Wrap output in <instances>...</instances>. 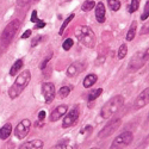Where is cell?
Segmentation results:
<instances>
[{
  "instance_id": "6da1fadb",
  "label": "cell",
  "mask_w": 149,
  "mask_h": 149,
  "mask_svg": "<svg viewBox=\"0 0 149 149\" xmlns=\"http://www.w3.org/2000/svg\"><path fill=\"white\" fill-rule=\"evenodd\" d=\"M20 29V20L19 19H13L11 20L6 28L4 29V31L0 35V50H5V49L12 43L15 36L17 35V32Z\"/></svg>"
},
{
  "instance_id": "7a4b0ae2",
  "label": "cell",
  "mask_w": 149,
  "mask_h": 149,
  "mask_svg": "<svg viewBox=\"0 0 149 149\" xmlns=\"http://www.w3.org/2000/svg\"><path fill=\"white\" fill-rule=\"evenodd\" d=\"M30 80H31V73H30V70H28V69L23 70L18 75V78L16 79L15 84L12 85L10 87V90H8L10 98L11 99H16L17 97H19L22 94V92L25 90V87L29 85Z\"/></svg>"
},
{
  "instance_id": "3957f363",
  "label": "cell",
  "mask_w": 149,
  "mask_h": 149,
  "mask_svg": "<svg viewBox=\"0 0 149 149\" xmlns=\"http://www.w3.org/2000/svg\"><path fill=\"white\" fill-rule=\"evenodd\" d=\"M124 104V98L122 95H115L110 99L109 102L104 104V106L100 110V116L103 118H110L111 116H113L116 112L120 110V107Z\"/></svg>"
},
{
  "instance_id": "277c9868",
  "label": "cell",
  "mask_w": 149,
  "mask_h": 149,
  "mask_svg": "<svg viewBox=\"0 0 149 149\" xmlns=\"http://www.w3.org/2000/svg\"><path fill=\"white\" fill-rule=\"evenodd\" d=\"M75 36H77V38L78 41L84 44L85 47H87L90 49H93L95 47V35L94 32L92 31L91 28L88 26H86V25H82L80 28H78L75 30Z\"/></svg>"
},
{
  "instance_id": "5b68a950",
  "label": "cell",
  "mask_w": 149,
  "mask_h": 149,
  "mask_svg": "<svg viewBox=\"0 0 149 149\" xmlns=\"http://www.w3.org/2000/svg\"><path fill=\"white\" fill-rule=\"evenodd\" d=\"M148 53H149V49L147 48L143 52H139L137 54H135L129 62V70L136 72L140 68H142L144 66V63L148 61Z\"/></svg>"
},
{
  "instance_id": "8992f818",
  "label": "cell",
  "mask_w": 149,
  "mask_h": 149,
  "mask_svg": "<svg viewBox=\"0 0 149 149\" xmlns=\"http://www.w3.org/2000/svg\"><path fill=\"white\" fill-rule=\"evenodd\" d=\"M134 140V135L130 131H125L120 135H118L117 137L113 140L112 144H111V148L116 149V148H125L128 147Z\"/></svg>"
},
{
  "instance_id": "52a82bcc",
  "label": "cell",
  "mask_w": 149,
  "mask_h": 149,
  "mask_svg": "<svg viewBox=\"0 0 149 149\" xmlns=\"http://www.w3.org/2000/svg\"><path fill=\"white\" fill-rule=\"evenodd\" d=\"M122 124V120L120 118H113L111 119L106 125L100 130V132H99V139H105V137H109V136L112 135Z\"/></svg>"
},
{
  "instance_id": "ba28073f",
  "label": "cell",
  "mask_w": 149,
  "mask_h": 149,
  "mask_svg": "<svg viewBox=\"0 0 149 149\" xmlns=\"http://www.w3.org/2000/svg\"><path fill=\"white\" fill-rule=\"evenodd\" d=\"M67 113V112H66ZM79 116H80V111H79V107L75 106L74 109H72L67 115H65V118H63V122H62V128L63 129H67L69 127H73L79 119Z\"/></svg>"
},
{
  "instance_id": "9c48e42d",
  "label": "cell",
  "mask_w": 149,
  "mask_h": 149,
  "mask_svg": "<svg viewBox=\"0 0 149 149\" xmlns=\"http://www.w3.org/2000/svg\"><path fill=\"white\" fill-rule=\"evenodd\" d=\"M30 128H31V122L30 119H23L20 120L17 127L15 129V135L18 140H23L24 137H26L29 131H30Z\"/></svg>"
},
{
  "instance_id": "30bf717a",
  "label": "cell",
  "mask_w": 149,
  "mask_h": 149,
  "mask_svg": "<svg viewBox=\"0 0 149 149\" xmlns=\"http://www.w3.org/2000/svg\"><path fill=\"white\" fill-rule=\"evenodd\" d=\"M86 62L85 61H77L74 62V63H72L68 68H67V77L69 78H74L79 75L80 73H82L85 69H86Z\"/></svg>"
},
{
  "instance_id": "8fae6325",
  "label": "cell",
  "mask_w": 149,
  "mask_h": 149,
  "mask_svg": "<svg viewBox=\"0 0 149 149\" xmlns=\"http://www.w3.org/2000/svg\"><path fill=\"white\" fill-rule=\"evenodd\" d=\"M42 94L45 103H52L55 98V86L52 82H44L42 85Z\"/></svg>"
},
{
  "instance_id": "7c38bea8",
  "label": "cell",
  "mask_w": 149,
  "mask_h": 149,
  "mask_svg": "<svg viewBox=\"0 0 149 149\" xmlns=\"http://www.w3.org/2000/svg\"><path fill=\"white\" fill-rule=\"evenodd\" d=\"M148 95H149V88L147 87V88H144V90L139 94L137 98H136V100H135V103H134V109H135V110H140V109L147 106V105H148V102H149Z\"/></svg>"
},
{
  "instance_id": "4fadbf2b",
  "label": "cell",
  "mask_w": 149,
  "mask_h": 149,
  "mask_svg": "<svg viewBox=\"0 0 149 149\" xmlns=\"http://www.w3.org/2000/svg\"><path fill=\"white\" fill-rule=\"evenodd\" d=\"M67 111H68V106L65 105V104L56 106V109L53 110L52 113H50V122H57L62 116L66 115Z\"/></svg>"
},
{
  "instance_id": "5bb4252c",
  "label": "cell",
  "mask_w": 149,
  "mask_h": 149,
  "mask_svg": "<svg viewBox=\"0 0 149 149\" xmlns=\"http://www.w3.org/2000/svg\"><path fill=\"white\" fill-rule=\"evenodd\" d=\"M105 6L103 3H98L95 5V18L98 23H104L105 22Z\"/></svg>"
},
{
  "instance_id": "9a60e30c",
  "label": "cell",
  "mask_w": 149,
  "mask_h": 149,
  "mask_svg": "<svg viewBox=\"0 0 149 149\" xmlns=\"http://www.w3.org/2000/svg\"><path fill=\"white\" fill-rule=\"evenodd\" d=\"M43 141L41 140H32V141H29V142H25L24 144L20 146L22 149H41L43 148Z\"/></svg>"
},
{
  "instance_id": "2e32d148",
  "label": "cell",
  "mask_w": 149,
  "mask_h": 149,
  "mask_svg": "<svg viewBox=\"0 0 149 149\" xmlns=\"http://www.w3.org/2000/svg\"><path fill=\"white\" fill-rule=\"evenodd\" d=\"M12 132V124L11 123H6L5 125L0 129V139L1 140H6L8 139V136Z\"/></svg>"
},
{
  "instance_id": "e0dca14e",
  "label": "cell",
  "mask_w": 149,
  "mask_h": 149,
  "mask_svg": "<svg viewBox=\"0 0 149 149\" xmlns=\"http://www.w3.org/2000/svg\"><path fill=\"white\" fill-rule=\"evenodd\" d=\"M97 80H98V78H97L95 74H88V75L84 79V87L85 88L92 87V86L97 82Z\"/></svg>"
},
{
  "instance_id": "ac0fdd59",
  "label": "cell",
  "mask_w": 149,
  "mask_h": 149,
  "mask_svg": "<svg viewBox=\"0 0 149 149\" xmlns=\"http://www.w3.org/2000/svg\"><path fill=\"white\" fill-rule=\"evenodd\" d=\"M23 66H24V61L22 60V58H18L15 63H13V66L11 67V69H10V75H16V74L23 68Z\"/></svg>"
},
{
  "instance_id": "d6986e66",
  "label": "cell",
  "mask_w": 149,
  "mask_h": 149,
  "mask_svg": "<svg viewBox=\"0 0 149 149\" xmlns=\"http://www.w3.org/2000/svg\"><path fill=\"white\" fill-rule=\"evenodd\" d=\"M136 30H137V23L134 22L131 24L130 29L128 30V33H127V41H132L136 36Z\"/></svg>"
},
{
  "instance_id": "ffe728a7",
  "label": "cell",
  "mask_w": 149,
  "mask_h": 149,
  "mask_svg": "<svg viewBox=\"0 0 149 149\" xmlns=\"http://www.w3.org/2000/svg\"><path fill=\"white\" fill-rule=\"evenodd\" d=\"M72 90H73V86H63V87H61L60 91H58V98L68 97V94L70 93Z\"/></svg>"
},
{
  "instance_id": "44dd1931",
  "label": "cell",
  "mask_w": 149,
  "mask_h": 149,
  "mask_svg": "<svg viewBox=\"0 0 149 149\" xmlns=\"http://www.w3.org/2000/svg\"><path fill=\"white\" fill-rule=\"evenodd\" d=\"M127 54H128V47H127V44H122L119 47V49H118V53H117L118 58L119 60H123L124 57L127 56Z\"/></svg>"
},
{
  "instance_id": "7402d4cb",
  "label": "cell",
  "mask_w": 149,
  "mask_h": 149,
  "mask_svg": "<svg viewBox=\"0 0 149 149\" xmlns=\"http://www.w3.org/2000/svg\"><path fill=\"white\" fill-rule=\"evenodd\" d=\"M94 6H95V3L93 1V0H86V1L82 4V6H81V10L84 12H87V11H91Z\"/></svg>"
},
{
  "instance_id": "603a6c76",
  "label": "cell",
  "mask_w": 149,
  "mask_h": 149,
  "mask_svg": "<svg viewBox=\"0 0 149 149\" xmlns=\"http://www.w3.org/2000/svg\"><path fill=\"white\" fill-rule=\"evenodd\" d=\"M103 93V90L102 88H97V90H92L91 92H90V94H88V100L90 102H93V100H95V99L100 95Z\"/></svg>"
},
{
  "instance_id": "cb8c5ba5",
  "label": "cell",
  "mask_w": 149,
  "mask_h": 149,
  "mask_svg": "<svg viewBox=\"0 0 149 149\" xmlns=\"http://www.w3.org/2000/svg\"><path fill=\"white\" fill-rule=\"evenodd\" d=\"M73 18H74V15H70L69 17H67L66 19H65V22H63V24L61 25V29H60V31H58V35H63V32H65V30H66V28H67V25L68 24L73 20Z\"/></svg>"
},
{
  "instance_id": "d4e9b609",
  "label": "cell",
  "mask_w": 149,
  "mask_h": 149,
  "mask_svg": "<svg viewBox=\"0 0 149 149\" xmlns=\"http://www.w3.org/2000/svg\"><path fill=\"white\" fill-rule=\"evenodd\" d=\"M109 1V6L112 11H118L120 8V3L119 0H107Z\"/></svg>"
},
{
  "instance_id": "484cf974",
  "label": "cell",
  "mask_w": 149,
  "mask_h": 149,
  "mask_svg": "<svg viewBox=\"0 0 149 149\" xmlns=\"http://www.w3.org/2000/svg\"><path fill=\"white\" fill-rule=\"evenodd\" d=\"M140 1H141V0H132L131 4H130L129 7H128V10H129L130 13H134L135 11H137V8H139V6H140Z\"/></svg>"
},
{
  "instance_id": "4316f807",
  "label": "cell",
  "mask_w": 149,
  "mask_h": 149,
  "mask_svg": "<svg viewBox=\"0 0 149 149\" xmlns=\"http://www.w3.org/2000/svg\"><path fill=\"white\" fill-rule=\"evenodd\" d=\"M52 56H53V50L52 52H49V54L43 58V61L41 62V65H40V69L42 70L43 68H45V66L49 63V61H50V58H52Z\"/></svg>"
},
{
  "instance_id": "83f0119b",
  "label": "cell",
  "mask_w": 149,
  "mask_h": 149,
  "mask_svg": "<svg viewBox=\"0 0 149 149\" xmlns=\"http://www.w3.org/2000/svg\"><path fill=\"white\" fill-rule=\"evenodd\" d=\"M73 44H74V42H73V40L72 38H67L63 43H62V48H63L65 49V50L66 52H68L69 50V49L73 47Z\"/></svg>"
},
{
  "instance_id": "f1b7e54d",
  "label": "cell",
  "mask_w": 149,
  "mask_h": 149,
  "mask_svg": "<svg viewBox=\"0 0 149 149\" xmlns=\"http://www.w3.org/2000/svg\"><path fill=\"white\" fill-rule=\"evenodd\" d=\"M92 131H93V128L90 127V125H87V127H85V128H82L80 130V134L81 135H85V136H88V135L92 134Z\"/></svg>"
},
{
  "instance_id": "f546056e",
  "label": "cell",
  "mask_w": 149,
  "mask_h": 149,
  "mask_svg": "<svg viewBox=\"0 0 149 149\" xmlns=\"http://www.w3.org/2000/svg\"><path fill=\"white\" fill-rule=\"evenodd\" d=\"M148 17H149V1H147L146 6H144V11H143V15H142L141 19L142 20H147Z\"/></svg>"
},
{
  "instance_id": "4dcf8cb0",
  "label": "cell",
  "mask_w": 149,
  "mask_h": 149,
  "mask_svg": "<svg viewBox=\"0 0 149 149\" xmlns=\"http://www.w3.org/2000/svg\"><path fill=\"white\" fill-rule=\"evenodd\" d=\"M42 70H43V74H44V77H45V78H49V75H50L52 72H53L52 67H50V66H48V65H47L45 68H43Z\"/></svg>"
},
{
  "instance_id": "1f68e13d",
  "label": "cell",
  "mask_w": 149,
  "mask_h": 149,
  "mask_svg": "<svg viewBox=\"0 0 149 149\" xmlns=\"http://www.w3.org/2000/svg\"><path fill=\"white\" fill-rule=\"evenodd\" d=\"M43 38H44V36H37L36 38L32 41V43H31V47H35V45H37L41 41H43Z\"/></svg>"
},
{
  "instance_id": "d6a6232c",
  "label": "cell",
  "mask_w": 149,
  "mask_h": 149,
  "mask_svg": "<svg viewBox=\"0 0 149 149\" xmlns=\"http://www.w3.org/2000/svg\"><path fill=\"white\" fill-rule=\"evenodd\" d=\"M40 19L37 18V11H32V15H31V22L32 23H37Z\"/></svg>"
},
{
  "instance_id": "836d02e7",
  "label": "cell",
  "mask_w": 149,
  "mask_h": 149,
  "mask_svg": "<svg viewBox=\"0 0 149 149\" xmlns=\"http://www.w3.org/2000/svg\"><path fill=\"white\" fill-rule=\"evenodd\" d=\"M31 33H32V31H31V30H26L25 32H24V33L22 35V38H23V40H25V38H29V37L31 36Z\"/></svg>"
},
{
  "instance_id": "e575fe53",
  "label": "cell",
  "mask_w": 149,
  "mask_h": 149,
  "mask_svg": "<svg viewBox=\"0 0 149 149\" xmlns=\"http://www.w3.org/2000/svg\"><path fill=\"white\" fill-rule=\"evenodd\" d=\"M45 26V23L44 22H42V20H38L36 23V29H42V28H44Z\"/></svg>"
},
{
  "instance_id": "d590c367",
  "label": "cell",
  "mask_w": 149,
  "mask_h": 149,
  "mask_svg": "<svg viewBox=\"0 0 149 149\" xmlns=\"http://www.w3.org/2000/svg\"><path fill=\"white\" fill-rule=\"evenodd\" d=\"M44 117H45V111L42 110L41 112L38 113V119H44Z\"/></svg>"
}]
</instances>
